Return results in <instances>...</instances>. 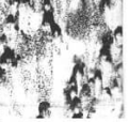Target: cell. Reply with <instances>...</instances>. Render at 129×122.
<instances>
[{"label":"cell","mask_w":129,"mask_h":122,"mask_svg":"<svg viewBox=\"0 0 129 122\" xmlns=\"http://www.w3.org/2000/svg\"><path fill=\"white\" fill-rule=\"evenodd\" d=\"M42 14H41V26L42 27H48L51 23L57 21L56 16V7L43 9Z\"/></svg>","instance_id":"1"},{"label":"cell","mask_w":129,"mask_h":122,"mask_svg":"<svg viewBox=\"0 0 129 122\" xmlns=\"http://www.w3.org/2000/svg\"><path fill=\"white\" fill-rule=\"evenodd\" d=\"M84 100L82 98L79 94H76V95H73L71 102L66 105V109L68 110L72 114L75 110L78 109H83V104H84Z\"/></svg>","instance_id":"2"},{"label":"cell","mask_w":129,"mask_h":122,"mask_svg":"<svg viewBox=\"0 0 129 122\" xmlns=\"http://www.w3.org/2000/svg\"><path fill=\"white\" fill-rule=\"evenodd\" d=\"M84 101H87L91 96L94 95V88L87 82L82 80L79 85V93H78Z\"/></svg>","instance_id":"3"},{"label":"cell","mask_w":129,"mask_h":122,"mask_svg":"<svg viewBox=\"0 0 129 122\" xmlns=\"http://www.w3.org/2000/svg\"><path fill=\"white\" fill-rule=\"evenodd\" d=\"M115 37L112 34V30L107 29L103 31L101 33L98 35V42L99 44H106V45H111L113 46L115 43Z\"/></svg>","instance_id":"4"},{"label":"cell","mask_w":129,"mask_h":122,"mask_svg":"<svg viewBox=\"0 0 129 122\" xmlns=\"http://www.w3.org/2000/svg\"><path fill=\"white\" fill-rule=\"evenodd\" d=\"M20 12L19 8H17L16 13H6V15L2 18V25L3 26H12L13 24H15L16 22H20Z\"/></svg>","instance_id":"5"},{"label":"cell","mask_w":129,"mask_h":122,"mask_svg":"<svg viewBox=\"0 0 129 122\" xmlns=\"http://www.w3.org/2000/svg\"><path fill=\"white\" fill-rule=\"evenodd\" d=\"M48 28H49V33L51 34V36H53V37H62L63 36V29H62L61 25H60L57 21L51 23V24L48 26Z\"/></svg>","instance_id":"6"},{"label":"cell","mask_w":129,"mask_h":122,"mask_svg":"<svg viewBox=\"0 0 129 122\" xmlns=\"http://www.w3.org/2000/svg\"><path fill=\"white\" fill-rule=\"evenodd\" d=\"M87 73L92 76H94L96 79H97L98 83H104V71L103 69L98 65H95L93 68H90L87 69Z\"/></svg>","instance_id":"7"},{"label":"cell","mask_w":129,"mask_h":122,"mask_svg":"<svg viewBox=\"0 0 129 122\" xmlns=\"http://www.w3.org/2000/svg\"><path fill=\"white\" fill-rule=\"evenodd\" d=\"M51 108H52L51 102H49L47 100H42V101H40L38 104V114H43L46 116V114H48V112L51 110Z\"/></svg>","instance_id":"8"},{"label":"cell","mask_w":129,"mask_h":122,"mask_svg":"<svg viewBox=\"0 0 129 122\" xmlns=\"http://www.w3.org/2000/svg\"><path fill=\"white\" fill-rule=\"evenodd\" d=\"M1 54L9 60V62H10V60H12L13 58L16 57V54L17 53H16L15 48H13L12 46H10L9 44H4V45H2Z\"/></svg>","instance_id":"9"},{"label":"cell","mask_w":129,"mask_h":122,"mask_svg":"<svg viewBox=\"0 0 129 122\" xmlns=\"http://www.w3.org/2000/svg\"><path fill=\"white\" fill-rule=\"evenodd\" d=\"M112 6H113V0H98L97 10L101 15H104L106 13V10L107 9H111Z\"/></svg>","instance_id":"10"},{"label":"cell","mask_w":129,"mask_h":122,"mask_svg":"<svg viewBox=\"0 0 129 122\" xmlns=\"http://www.w3.org/2000/svg\"><path fill=\"white\" fill-rule=\"evenodd\" d=\"M112 53V46L111 45H106V44H100V47L97 53V59L100 61L103 60L106 56Z\"/></svg>","instance_id":"11"},{"label":"cell","mask_w":129,"mask_h":122,"mask_svg":"<svg viewBox=\"0 0 129 122\" xmlns=\"http://www.w3.org/2000/svg\"><path fill=\"white\" fill-rule=\"evenodd\" d=\"M112 34L115 37V40H117L118 37L119 39H122L123 35H124V27H123V25L119 24L117 26H115V28L112 30Z\"/></svg>","instance_id":"12"},{"label":"cell","mask_w":129,"mask_h":122,"mask_svg":"<svg viewBox=\"0 0 129 122\" xmlns=\"http://www.w3.org/2000/svg\"><path fill=\"white\" fill-rule=\"evenodd\" d=\"M111 65V69H112V72L114 74H118V73H122L123 72V69H124V62L122 60L117 61V62H113Z\"/></svg>","instance_id":"13"},{"label":"cell","mask_w":129,"mask_h":122,"mask_svg":"<svg viewBox=\"0 0 129 122\" xmlns=\"http://www.w3.org/2000/svg\"><path fill=\"white\" fill-rule=\"evenodd\" d=\"M62 93H63V100H64V105L66 106V105L68 104V103L71 102L72 97H73V94L71 93V91L68 90V88H67V87H64V89H63Z\"/></svg>","instance_id":"14"},{"label":"cell","mask_w":129,"mask_h":122,"mask_svg":"<svg viewBox=\"0 0 129 122\" xmlns=\"http://www.w3.org/2000/svg\"><path fill=\"white\" fill-rule=\"evenodd\" d=\"M39 3H40V9H41V10L54 7V1H53V0H41Z\"/></svg>","instance_id":"15"},{"label":"cell","mask_w":129,"mask_h":122,"mask_svg":"<svg viewBox=\"0 0 129 122\" xmlns=\"http://www.w3.org/2000/svg\"><path fill=\"white\" fill-rule=\"evenodd\" d=\"M66 87L68 88V90L71 91V93L73 95H76L79 93V83L70 84V85H66Z\"/></svg>","instance_id":"16"},{"label":"cell","mask_w":129,"mask_h":122,"mask_svg":"<svg viewBox=\"0 0 129 122\" xmlns=\"http://www.w3.org/2000/svg\"><path fill=\"white\" fill-rule=\"evenodd\" d=\"M71 118H72V119H84V118H85L84 110H83V109H78V110H75L74 112H72Z\"/></svg>","instance_id":"17"},{"label":"cell","mask_w":129,"mask_h":122,"mask_svg":"<svg viewBox=\"0 0 129 122\" xmlns=\"http://www.w3.org/2000/svg\"><path fill=\"white\" fill-rule=\"evenodd\" d=\"M9 41H10V37L9 34L4 31H0V45H4V44H9Z\"/></svg>","instance_id":"18"},{"label":"cell","mask_w":129,"mask_h":122,"mask_svg":"<svg viewBox=\"0 0 129 122\" xmlns=\"http://www.w3.org/2000/svg\"><path fill=\"white\" fill-rule=\"evenodd\" d=\"M103 93H105L106 95H107L108 97H110V98H112L113 96H114V93H113V89L110 87L109 85H107V86H104L103 87Z\"/></svg>","instance_id":"19"},{"label":"cell","mask_w":129,"mask_h":122,"mask_svg":"<svg viewBox=\"0 0 129 122\" xmlns=\"http://www.w3.org/2000/svg\"><path fill=\"white\" fill-rule=\"evenodd\" d=\"M86 77V80L85 82H87L90 84V85L92 86V87H96V85H97V79H96L94 76H92V75H89V76H85Z\"/></svg>","instance_id":"20"},{"label":"cell","mask_w":129,"mask_h":122,"mask_svg":"<svg viewBox=\"0 0 129 122\" xmlns=\"http://www.w3.org/2000/svg\"><path fill=\"white\" fill-rule=\"evenodd\" d=\"M106 63H108V64H112L113 62H114V56H113V53H111V54H109V55H107L106 57L103 59Z\"/></svg>","instance_id":"21"},{"label":"cell","mask_w":129,"mask_h":122,"mask_svg":"<svg viewBox=\"0 0 129 122\" xmlns=\"http://www.w3.org/2000/svg\"><path fill=\"white\" fill-rule=\"evenodd\" d=\"M7 69L4 68V67H2V65H0V82L1 80H3L4 78H6V76H7Z\"/></svg>","instance_id":"22"},{"label":"cell","mask_w":129,"mask_h":122,"mask_svg":"<svg viewBox=\"0 0 129 122\" xmlns=\"http://www.w3.org/2000/svg\"><path fill=\"white\" fill-rule=\"evenodd\" d=\"M9 64V60L4 57V56L0 53V65H2V67H6V65Z\"/></svg>","instance_id":"23"},{"label":"cell","mask_w":129,"mask_h":122,"mask_svg":"<svg viewBox=\"0 0 129 122\" xmlns=\"http://www.w3.org/2000/svg\"><path fill=\"white\" fill-rule=\"evenodd\" d=\"M32 1H33V0H22L21 6H24V7H30Z\"/></svg>","instance_id":"24"},{"label":"cell","mask_w":129,"mask_h":122,"mask_svg":"<svg viewBox=\"0 0 129 122\" xmlns=\"http://www.w3.org/2000/svg\"><path fill=\"white\" fill-rule=\"evenodd\" d=\"M12 1H13V3H14V6H15L16 8L21 7V2H22V0H12Z\"/></svg>","instance_id":"25"},{"label":"cell","mask_w":129,"mask_h":122,"mask_svg":"<svg viewBox=\"0 0 129 122\" xmlns=\"http://www.w3.org/2000/svg\"><path fill=\"white\" fill-rule=\"evenodd\" d=\"M45 118H46V116L43 114H38L35 116V119H45Z\"/></svg>","instance_id":"26"},{"label":"cell","mask_w":129,"mask_h":122,"mask_svg":"<svg viewBox=\"0 0 129 122\" xmlns=\"http://www.w3.org/2000/svg\"><path fill=\"white\" fill-rule=\"evenodd\" d=\"M79 1H80L81 4H83V6H84V4L87 3V1H89V0H79Z\"/></svg>","instance_id":"27"},{"label":"cell","mask_w":129,"mask_h":122,"mask_svg":"<svg viewBox=\"0 0 129 122\" xmlns=\"http://www.w3.org/2000/svg\"><path fill=\"white\" fill-rule=\"evenodd\" d=\"M2 27H3V25H2V23H0V31L2 30Z\"/></svg>","instance_id":"28"},{"label":"cell","mask_w":129,"mask_h":122,"mask_svg":"<svg viewBox=\"0 0 129 122\" xmlns=\"http://www.w3.org/2000/svg\"><path fill=\"white\" fill-rule=\"evenodd\" d=\"M0 3H1V0H0Z\"/></svg>","instance_id":"29"}]
</instances>
